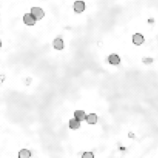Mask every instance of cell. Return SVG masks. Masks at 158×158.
<instances>
[{
    "label": "cell",
    "instance_id": "cell-7",
    "mask_svg": "<svg viewBox=\"0 0 158 158\" xmlns=\"http://www.w3.org/2000/svg\"><path fill=\"white\" fill-rule=\"evenodd\" d=\"M74 117H75L76 120H77L78 121L80 122L86 120V115L83 110H77V111H75V113H74Z\"/></svg>",
    "mask_w": 158,
    "mask_h": 158
},
{
    "label": "cell",
    "instance_id": "cell-11",
    "mask_svg": "<svg viewBox=\"0 0 158 158\" xmlns=\"http://www.w3.org/2000/svg\"><path fill=\"white\" fill-rule=\"evenodd\" d=\"M82 158H94V155L92 152H84L82 155Z\"/></svg>",
    "mask_w": 158,
    "mask_h": 158
},
{
    "label": "cell",
    "instance_id": "cell-13",
    "mask_svg": "<svg viewBox=\"0 0 158 158\" xmlns=\"http://www.w3.org/2000/svg\"><path fill=\"white\" fill-rule=\"evenodd\" d=\"M1 47H2V41L0 40V48H1Z\"/></svg>",
    "mask_w": 158,
    "mask_h": 158
},
{
    "label": "cell",
    "instance_id": "cell-4",
    "mask_svg": "<svg viewBox=\"0 0 158 158\" xmlns=\"http://www.w3.org/2000/svg\"><path fill=\"white\" fill-rule=\"evenodd\" d=\"M144 42V38L143 36V35H141V33H136L133 36V43L135 45H137V46H140V45L142 44Z\"/></svg>",
    "mask_w": 158,
    "mask_h": 158
},
{
    "label": "cell",
    "instance_id": "cell-9",
    "mask_svg": "<svg viewBox=\"0 0 158 158\" xmlns=\"http://www.w3.org/2000/svg\"><path fill=\"white\" fill-rule=\"evenodd\" d=\"M69 126H70V128L72 130L79 129V128L80 127V122L78 121L77 120H76L75 118L71 119V120H70Z\"/></svg>",
    "mask_w": 158,
    "mask_h": 158
},
{
    "label": "cell",
    "instance_id": "cell-1",
    "mask_svg": "<svg viewBox=\"0 0 158 158\" xmlns=\"http://www.w3.org/2000/svg\"><path fill=\"white\" fill-rule=\"evenodd\" d=\"M31 14L33 16L36 20H40L45 16L43 10L41 8H40V7H32L31 9Z\"/></svg>",
    "mask_w": 158,
    "mask_h": 158
},
{
    "label": "cell",
    "instance_id": "cell-5",
    "mask_svg": "<svg viewBox=\"0 0 158 158\" xmlns=\"http://www.w3.org/2000/svg\"><path fill=\"white\" fill-rule=\"evenodd\" d=\"M53 47L57 50H62L64 47L63 40L61 38H56L53 40Z\"/></svg>",
    "mask_w": 158,
    "mask_h": 158
},
{
    "label": "cell",
    "instance_id": "cell-2",
    "mask_svg": "<svg viewBox=\"0 0 158 158\" xmlns=\"http://www.w3.org/2000/svg\"><path fill=\"white\" fill-rule=\"evenodd\" d=\"M23 21H24L25 24H26L27 26H33L36 23V19L31 13L25 14L24 17H23Z\"/></svg>",
    "mask_w": 158,
    "mask_h": 158
},
{
    "label": "cell",
    "instance_id": "cell-10",
    "mask_svg": "<svg viewBox=\"0 0 158 158\" xmlns=\"http://www.w3.org/2000/svg\"><path fill=\"white\" fill-rule=\"evenodd\" d=\"M31 156V152L27 149H22L19 153V158H29Z\"/></svg>",
    "mask_w": 158,
    "mask_h": 158
},
{
    "label": "cell",
    "instance_id": "cell-8",
    "mask_svg": "<svg viewBox=\"0 0 158 158\" xmlns=\"http://www.w3.org/2000/svg\"><path fill=\"white\" fill-rule=\"evenodd\" d=\"M86 120L89 124H95L97 122V116L95 114H90L86 116Z\"/></svg>",
    "mask_w": 158,
    "mask_h": 158
},
{
    "label": "cell",
    "instance_id": "cell-3",
    "mask_svg": "<svg viewBox=\"0 0 158 158\" xmlns=\"http://www.w3.org/2000/svg\"><path fill=\"white\" fill-rule=\"evenodd\" d=\"M85 7V3L83 1H76L74 3V10L77 13H81L84 11Z\"/></svg>",
    "mask_w": 158,
    "mask_h": 158
},
{
    "label": "cell",
    "instance_id": "cell-12",
    "mask_svg": "<svg viewBox=\"0 0 158 158\" xmlns=\"http://www.w3.org/2000/svg\"><path fill=\"white\" fill-rule=\"evenodd\" d=\"M153 59H152V58H144L143 59V62H144V63L146 64H150L151 63V62H153Z\"/></svg>",
    "mask_w": 158,
    "mask_h": 158
},
{
    "label": "cell",
    "instance_id": "cell-6",
    "mask_svg": "<svg viewBox=\"0 0 158 158\" xmlns=\"http://www.w3.org/2000/svg\"><path fill=\"white\" fill-rule=\"evenodd\" d=\"M108 62L109 63L112 64V65H118L120 62V59L117 54H111L108 57Z\"/></svg>",
    "mask_w": 158,
    "mask_h": 158
}]
</instances>
